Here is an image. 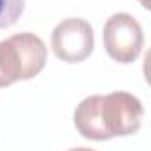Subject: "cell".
<instances>
[{"label": "cell", "mask_w": 151, "mask_h": 151, "mask_svg": "<svg viewBox=\"0 0 151 151\" xmlns=\"http://www.w3.org/2000/svg\"><path fill=\"white\" fill-rule=\"evenodd\" d=\"M104 47L118 63H132L142 49V28L137 19L127 12L113 14L104 25Z\"/></svg>", "instance_id": "obj_1"}, {"label": "cell", "mask_w": 151, "mask_h": 151, "mask_svg": "<svg viewBox=\"0 0 151 151\" xmlns=\"http://www.w3.org/2000/svg\"><path fill=\"white\" fill-rule=\"evenodd\" d=\"M102 121L111 137H123L135 134L142 123V104L137 97L127 91H114L102 95Z\"/></svg>", "instance_id": "obj_2"}, {"label": "cell", "mask_w": 151, "mask_h": 151, "mask_svg": "<svg viewBox=\"0 0 151 151\" xmlns=\"http://www.w3.org/2000/svg\"><path fill=\"white\" fill-rule=\"evenodd\" d=\"M93 30L86 19L67 18L60 21L51 34V47L56 58L67 63H79L93 51Z\"/></svg>", "instance_id": "obj_3"}, {"label": "cell", "mask_w": 151, "mask_h": 151, "mask_svg": "<svg viewBox=\"0 0 151 151\" xmlns=\"http://www.w3.org/2000/svg\"><path fill=\"white\" fill-rule=\"evenodd\" d=\"M9 39L18 53V60L21 67V81L35 77L44 69L47 60V49L42 39L30 32L16 34Z\"/></svg>", "instance_id": "obj_4"}, {"label": "cell", "mask_w": 151, "mask_h": 151, "mask_svg": "<svg viewBox=\"0 0 151 151\" xmlns=\"http://www.w3.org/2000/svg\"><path fill=\"white\" fill-rule=\"evenodd\" d=\"M102 95H91L84 99L74 113V123L77 132L91 141H107L109 134L106 132L102 121Z\"/></svg>", "instance_id": "obj_5"}, {"label": "cell", "mask_w": 151, "mask_h": 151, "mask_svg": "<svg viewBox=\"0 0 151 151\" xmlns=\"http://www.w3.org/2000/svg\"><path fill=\"white\" fill-rule=\"evenodd\" d=\"M21 81V67L16 49L9 39L0 40V88Z\"/></svg>", "instance_id": "obj_6"}, {"label": "cell", "mask_w": 151, "mask_h": 151, "mask_svg": "<svg viewBox=\"0 0 151 151\" xmlns=\"http://www.w3.org/2000/svg\"><path fill=\"white\" fill-rule=\"evenodd\" d=\"M25 11V0H0V30L12 27Z\"/></svg>", "instance_id": "obj_7"}, {"label": "cell", "mask_w": 151, "mask_h": 151, "mask_svg": "<svg viewBox=\"0 0 151 151\" xmlns=\"http://www.w3.org/2000/svg\"><path fill=\"white\" fill-rule=\"evenodd\" d=\"M142 72H144V77L148 81V84L151 86V47L148 49L146 56H144V63H142Z\"/></svg>", "instance_id": "obj_8"}, {"label": "cell", "mask_w": 151, "mask_h": 151, "mask_svg": "<svg viewBox=\"0 0 151 151\" xmlns=\"http://www.w3.org/2000/svg\"><path fill=\"white\" fill-rule=\"evenodd\" d=\"M139 4L144 7V9H148V11H151V0H139Z\"/></svg>", "instance_id": "obj_9"}, {"label": "cell", "mask_w": 151, "mask_h": 151, "mask_svg": "<svg viewBox=\"0 0 151 151\" xmlns=\"http://www.w3.org/2000/svg\"><path fill=\"white\" fill-rule=\"evenodd\" d=\"M70 151H95V150H86V148H74V150Z\"/></svg>", "instance_id": "obj_10"}]
</instances>
